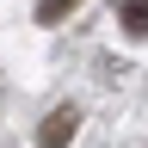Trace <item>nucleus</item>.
Returning a JSON list of instances; mask_svg holds the SVG:
<instances>
[{
	"label": "nucleus",
	"mask_w": 148,
	"mask_h": 148,
	"mask_svg": "<svg viewBox=\"0 0 148 148\" xmlns=\"http://www.w3.org/2000/svg\"><path fill=\"white\" fill-rule=\"evenodd\" d=\"M74 130H80V111H74V105H56L43 117V130H37V148H68Z\"/></svg>",
	"instance_id": "1"
},
{
	"label": "nucleus",
	"mask_w": 148,
	"mask_h": 148,
	"mask_svg": "<svg viewBox=\"0 0 148 148\" xmlns=\"http://www.w3.org/2000/svg\"><path fill=\"white\" fill-rule=\"evenodd\" d=\"M74 6H80V0H37V25H62Z\"/></svg>",
	"instance_id": "2"
},
{
	"label": "nucleus",
	"mask_w": 148,
	"mask_h": 148,
	"mask_svg": "<svg viewBox=\"0 0 148 148\" xmlns=\"http://www.w3.org/2000/svg\"><path fill=\"white\" fill-rule=\"evenodd\" d=\"M123 25L136 31V37L148 31V0H123Z\"/></svg>",
	"instance_id": "3"
}]
</instances>
